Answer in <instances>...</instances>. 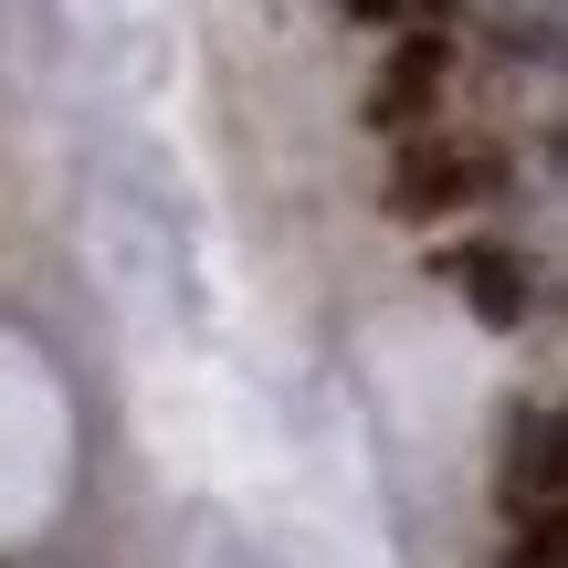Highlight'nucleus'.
<instances>
[{"instance_id":"nucleus-1","label":"nucleus","mask_w":568,"mask_h":568,"mask_svg":"<svg viewBox=\"0 0 568 568\" xmlns=\"http://www.w3.org/2000/svg\"><path fill=\"white\" fill-rule=\"evenodd\" d=\"M506 506L516 516H568V464H558V410L527 400L506 422Z\"/></svg>"},{"instance_id":"nucleus-2","label":"nucleus","mask_w":568,"mask_h":568,"mask_svg":"<svg viewBox=\"0 0 568 568\" xmlns=\"http://www.w3.org/2000/svg\"><path fill=\"white\" fill-rule=\"evenodd\" d=\"M495 169L485 159H464V148H400V159H389V211H400V222H432V211H453V201H474V190H485Z\"/></svg>"},{"instance_id":"nucleus-3","label":"nucleus","mask_w":568,"mask_h":568,"mask_svg":"<svg viewBox=\"0 0 568 568\" xmlns=\"http://www.w3.org/2000/svg\"><path fill=\"white\" fill-rule=\"evenodd\" d=\"M432 95H443V42H400V53H389V74L368 84V116L379 126H410V116H432Z\"/></svg>"},{"instance_id":"nucleus-4","label":"nucleus","mask_w":568,"mask_h":568,"mask_svg":"<svg viewBox=\"0 0 568 568\" xmlns=\"http://www.w3.org/2000/svg\"><path fill=\"white\" fill-rule=\"evenodd\" d=\"M453 274H464V295H474V316H485V326H527V295H537V284H527V264H516V253H464V264H453Z\"/></svg>"},{"instance_id":"nucleus-5","label":"nucleus","mask_w":568,"mask_h":568,"mask_svg":"<svg viewBox=\"0 0 568 568\" xmlns=\"http://www.w3.org/2000/svg\"><path fill=\"white\" fill-rule=\"evenodd\" d=\"M337 11H347V21H389L400 0H337Z\"/></svg>"}]
</instances>
